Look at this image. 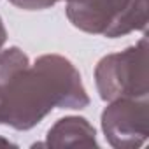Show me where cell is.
Masks as SVG:
<instances>
[{
  "label": "cell",
  "instance_id": "obj_1",
  "mask_svg": "<svg viewBox=\"0 0 149 149\" xmlns=\"http://www.w3.org/2000/svg\"><path fill=\"white\" fill-rule=\"evenodd\" d=\"M18 68L0 83V111L6 105L0 123L14 128H30L53 109V105L77 109L88 104V97L74 67L58 56L40 58L33 70Z\"/></svg>",
  "mask_w": 149,
  "mask_h": 149
},
{
  "label": "cell",
  "instance_id": "obj_2",
  "mask_svg": "<svg viewBox=\"0 0 149 149\" xmlns=\"http://www.w3.org/2000/svg\"><path fill=\"white\" fill-rule=\"evenodd\" d=\"M133 6L135 0H68V16L83 30L114 37L146 26L128 9Z\"/></svg>",
  "mask_w": 149,
  "mask_h": 149
},
{
  "label": "cell",
  "instance_id": "obj_3",
  "mask_svg": "<svg viewBox=\"0 0 149 149\" xmlns=\"http://www.w3.org/2000/svg\"><path fill=\"white\" fill-rule=\"evenodd\" d=\"M4 40H6V30L2 26V21H0V46L4 44Z\"/></svg>",
  "mask_w": 149,
  "mask_h": 149
}]
</instances>
